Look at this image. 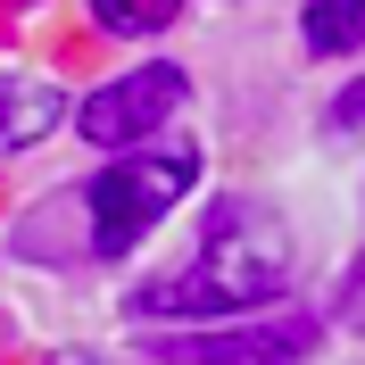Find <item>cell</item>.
Wrapping results in <instances>:
<instances>
[{
	"label": "cell",
	"mask_w": 365,
	"mask_h": 365,
	"mask_svg": "<svg viewBox=\"0 0 365 365\" xmlns=\"http://www.w3.org/2000/svg\"><path fill=\"white\" fill-rule=\"evenodd\" d=\"M175 100H182L175 67H133V75H116L108 91H91L83 108H75V125H83V141H100V150H125V141L158 133L166 116H175Z\"/></svg>",
	"instance_id": "3957f363"
},
{
	"label": "cell",
	"mask_w": 365,
	"mask_h": 365,
	"mask_svg": "<svg viewBox=\"0 0 365 365\" xmlns=\"http://www.w3.org/2000/svg\"><path fill=\"white\" fill-rule=\"evenodd\" d=\"M341 316H349V324H357V332H365V266L349 274V299H341Z\"/></svg>",
	"instance_id": "9c48e42d"
},
{
	"label": "cell",
	"mask_w": 365,
	"mask_h": 365,
	"mask_svg": "<svg viewBox=\"0 0 365 365\" xmlns=\"http://www.w3.org/2000/svg\"><path fill=\"white\" fill-rule=\"evenodd\" d=\"M282 274H291L282 225H266L257 207H216L200 257L175 266V274H158V282H141L133 307L141 316H241V307H257V299L282 291Z\"/></svg>",
	"instance_id": "6da1fadb"
},
{
	"label": "cell",
	"mask_w": 365,
	"mask_h": 365,
	"mask_svg": "<svg viewBox=\"0 0 365 365\" xmlns=\"http://www.w3.org/2000/svg\"><path fill=\"white\" fill-rule=\"evenodd\" d=\"M50 125H58V91H42V83H9L0 91V150H17V141L50 133Z\"/></svg>",
	"instance_id": "5b68a950"
},
{
	"label": "cell",
	"mask_w": 365,
	"mask_h": 365,
	"mask_svg": "<svg viewBox=\"0 0 365 365\" xmlns=\"http://www.w3.org/2000/svg\"><path fill=\"white\" fill-rule=\"evenodd\" d=\"M332 125H365V83H349L341 100H332Z\"/></svg>",
	"instance_id": "ba28073f"
},
{
	"label": "cell",
	"mask_w": 365,
	"mask_h": 365,
	"mask_svg": "<svg viewBox=\"0 0 365 365\" xmlns=\"http://www.w3.org/2000/svg\"><path fill=\"white\" fill-rule=\"evenodd\" d=\"M91 9H100V25H116V34H158L182 0H91Z\"/></svg>",
	"instance_id": "52a82bcc"
},
{
	"label": "cell",
	"mask_w": 365,
	"mask_h": 365,
	"mask_svg": "<svg viewBox=\"0 0 365 365\" xmlns=\"http://www.w3.org/2000/svg\"><path fill=\"white\" fill-rule=\"evenodd\" d=\"M191 175H200V158L191 150H158V158H125V166H100L91 175V250L100 257H125L141 241V232L158 225L166 207L191 191Z\"/></svg>",
	"instance_id": "7a4b0ae2"
},
{
	"label": "cell",
	"mask_w": 365,
	"mask_h": 365,
	"mask_svg": "<svg viewBox=\"0 0 365 365\" xmlns=\"http://www.w3.org/2000/svg\"><path fill=\"white\" fill-rule=\"evenodd\" d=\"M316 332L307 324H274V332H241V341H182V357H291Z\"/></svg>",
	"instance_id": "8992f818"
},
{
	"label": "cell",
	"mask_w": 365,
	"mask_h": 365,
	"mask_svg": "<svg viewBox=\"0 0 365 365\" xmlns=\"http://www.w3.org/2000/svg\"><path fill=\"white\" fill-rule=\"evenodd\" d=\"M307 50L316 58H341V50H365V0H307V17H299Z\"/></svg>",
	"instance_id": "277c9868"
}]
</instances>
